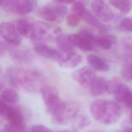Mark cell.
<instances>
[{
    "mask_svg": "<svg viewBox=\"0 0 132 132\" xmlns=\"http://www.w3.org/2000/svg\"><path fill=\"white\" fill-rule=\"evenodd\" d=\"M92 117L104 124H112L117 122L122 114L119 104L114 101L98 99L92 102L90 106Z\"/></svg>",
    "mask_w": 132,
    "mask_h": 132,
    "instance_id": "1",
    "label": "cell"
},
{
    "mask_svg": "<svg viewBox=\"0 0 132 132\" xmlns=\"http://www.w3.org/2000/svg\"><path fill=\"white\" fill-rule=\"evenodd\" d=\"M79 107L72 101H62L51 114L53 121L59 125H67L72 122L78 115Z\"/></svg>",
    "mask_w": 132,
    "mask_h": 132,
    "instance_id": "2",
    "label": "cell"
},
{
    "mask_svg": "<svg viewBox=\"0 0 132 132\" xmlns=\"http://www.w3.org/2000/svg\"><path fill=\"white\" fill-rule=\"evenodd\" d=\"M67 13V7L64 4L57 3L41 7L37 11V14L39 18L50 22L60 21Z\"/></svg>",
    "mask_w": 132,
    "mask_h": 132,
    "instance_id": "3",
    "label": "cell"
},
{
    "mask_svg": "<svg viewBox=\"0 0 132 132\" xmlns=\"http://www.w3.org/2000/svg\"><path fill=\"white\" fill-rule=\"evenodd\" d=\"M7 75L9 81L16 87L23 86L27 89L34 90L35 85L32 74L23 71L21 69L11 67L7 69Z\"/></svg>",
    "mask_w": 132,
    "mask_h": 132,
    "instance_id": "4",
    "label": "cell"
},
{
    "mask_svg": "<svg viewBox=\"0 0 132 132\" xmlns=\"http://www.w3.org/2000/svg\"><path fill=\"white\" fill-rule=\"evenodd\" d=\"M69 40L72 45L85 52L91 51L96 45L95 36L87 30H81L77 34L68 35Z\"/></svg>",
    "mask_w": 132,
    "mask_h": 132,
    "instance_id": "5",
    "label": "cell"
},
{
    "mask_svg": "<svg viewBox=\"0 0 132 132\" xmlns=\"http://www.w3.org/2000/svg\"><path fill=\"white\" fill-rule=\"evenodd\" d=\"M41 93L47 111L52 114L62 102L58 91L53 87L44 86L41 89Z\"/></svg>",
    "mask_w": 132,
    "mask_h": 132,
    "instance_id": "6",
    "label": "cell"
},
{
    "mask_svg": "<svg viewBox=\"0 0 132 132\" xmlns=\"http://www.w3.org/2000/svg\"><path fill=\"white\" fill-rule=\"evenodd\" d=\"M86 10L85 3L81 1L74 3L67 15V23L71 27L77 26Z\"/></svg>",
    "mask_w": 132,
    "mask_h": 132,
    "instance_id": "7",
    "label": "cell"
},
{
    "mask_svg": "<svg viewBox=\"0 0 132 132\" xmlns=\"http://www.w3.org/2000/svg\"><path fill=\"white\" fill-rule=\"evenodd\" d=\"M0 32L3 38L9 43L16 45L21 42V34L16 27L10 23H2L0 27Z\"/></svg>",
    "mask_w": 132,
    "mask_h": 132,
    "instance_id": "8",
    "label": "cell"
},
{
    "mask_svg": "<svg viewBox=\"0 0 132 132\" xmlns=\"http://www.w3.org/2000/svg\"><path fill=\"white\" fill-rule=\"evenodd\" d=\"M91 8L94 14L101 20L109 22L113 18L112 11L104 0H93L91 3Z\"/></svg>",
    "mask_w": 132,
    "mask_h": 132,
    "instance_id": "9",
    "label": "cell"
},
{
    "mask_svg": "<svg viewBox=\"0 0 132 132\" xmlns=\"http://www.w3.org/2000/svg\"><path fill=\"white\" fill-rule=\"evenodd\" d=\"M96 76L94 71L87 67L78 69L74 71L72 74L73 79L84 87H89Z\"/></svg>",
    "mask_w": 132,
    "mask_h": 132,
    "instance_id": "10",
    "label": "cell"
},
{
    "mask_svg": "<svg viewBox=\"0 0 132 132\" xmlns=\"http://www.w3.org/2000/svg\"><path fill=\"white\" fill-rule=\"evenodd\" d=\"M34 48L40 55L57 61L60 58L62 53L58 50L52 48L44 43L39 40H34Z\"/></svg>",
    "mask_w": 132,
    "mask_h": 132,
    "instance_id": "11",
    "label": "cell"
},
{
    "mask_svg": "<svg viewBox=\"0 0 132 132\" xmlns=\"http://www.w3.org/2000/svg\"><path fill=\"white\" fill-rule=\"evenodd\" d=\"M82 61V56L79 54L73 51L67 53H62V55L57 62L61 67L71 69L77 66Z\"/></svg>",
    "mask_w": 132,
    "mask_h": 132,
    "instance_id": "12",
    "label": "cell"
},
{
    "mask_svg": "<svg viewBox=\"0 0 132 132\" xmlns=\"http://www.w3.org/2000/svg\"><path fill=\"white\" fill-rule=\"evenodd\" d=\"M37 6V0H15L13 12L20 15L31 12Z\"/></svg>",
    "mask_w": 132,
    "mask_h": 132,
    "instance_id": "13",
    "label": "cell"
},
{
    "mask_svg": "<svg viewBox=\"0 0 132 132\" xmlns=\"http://www.w3.org/2000/svg\"><path fill=\"white\" fill-rule=\"evenodd\" d=\"M114 95L118 102L132 109V91L126 85L123 84Z\"/></svg>",
    "mask_w": 132,
    "mask_h": 132,
    "instance_id": "14",
    "label": "cell"
},
{
    "mask_svg": "<svg viewBox=\"0 0 132 132\" xmlns=\"http://www.w3.org/2000/svg\"><path fill=\"white\" fill-rule=\"evenodd\" d=\"M107 81L104 77L96 76L89 86L90 93L95 96L103 94L106 91Z\"/></svg>",
    "mask_w": 132,
    "mask_h": 132,
    "instance_id": "15",
    "label": "cell"
},
{
    "mask_svg": "<svg viewBox=\"0 0 132 132\" xmlns=\"http://www.w3.org/2000/svg\"><path fill=\"white\" fill-rule=\"evenodd\" d=\"M5 116L10 124L19 127L23 126V116L18 109L9 106Z\"/></svg>",
    "mask_w": 132,
    "mask_h": 132,
    "instance_id": "16",
    "label": "cell"
},
{
    "mask_svg": "<svg viewBox=\"0 0 132 132\" xmlns=\"http://www.w3.org/2000/svg\"><path fill=\"white\" fill-rule=\"evenodd\" d=\"M34 23L27 19L20 18L16 21V28L22 36L31 38Z\"/></svg>",
    "mask_w": 132,
    "mask_h": 132,
    "instance_id": "17",
    "label": "cell"
},
{
    "mask_svg": "<svg viewBox=\"0 0 132 132\" xmlns=\"http://www.w3.org/2000/svg\"><path fill=\"white\" fill-rule=\"evenodd\" d=\"M55 40L57 46L61 53H67L74 51V46L69 40L68 35L61 32L55 37Z\"/></svg>",
    "mask_w": 132,
    "mask_h": 132,
    "instance_id": "18",
    "label": "cell"
},
{
    "mask_svg": "<svg viewBox=\"0 0 132 132\" xmlns=\"http://www.w3.org/2000/svg\"><path fill=\"white\" fill-rule=\"evenodd\" d=\"M82 19L89 25L95 28L96 29H97L102 32L105 33L108 30V27L106 25L101 22L98 19L95 15L92 14L91 12L87 10V9L84 14Z\"/></svg>",
    "mask_w": 132,
    "mask_h": 132,
    "instance_id": "19",
    "label": "cell"
},
{
    "mask_svg": "<svg viewBox=\"0 0 132 132\" xmlns=\"http://www.w3.org/2000/svg\"><path fill=\"white\" fill-rule=\"evenodd\" d=\"M87 60L95 70L100 71H106L109 69L108 63L97 55L89 54L87 57Z\"/></svg>",
    "mask_w": 132,
    "mask_h": 132,
    "instance_id": "20",
    "label": "cell"
},
{
    "mask_svg": "<svg viewBox=\"0 0 132 132\" xmlns=\"http://www.w3.org/2000/svg\"><path fill=\"white\" fill-rule=\"evenodd\" d=\"M117 41L116 37L112 35L95 36L96 45L105 50H109L112 45L117 42Z\"/></svg>",
    "mask_w": 132,
    "mask_h": 132,
    "instance_id": "21",
    "label": "cell"
},
{
    "mask_svg": "<svg viewBox=\"0 0 132 132\" xmlns=\"http://www.w3.org/2000/svg\"><path fill=\"white\" fill-rule=\"evenodd\" d=\"M1 97L5 102L10 104H16L20 101L19 94L15 90L12 89L4 90L2 93Z\"/></svg>",
    "mask_w": 132,
    "mask_h": 132,
    "instance_id": "22",
    "label": "cell"
},
{
    "mask_svg": "<svg viewBox=\"0 0 132 132\" xmlns=\"http://www.w3.org/2000/svg\"><path fill=\"white\" fill-rule=\"evenodd\" d=\"M109 2L122 13H128L132 9L131 0H109Z\"/></svg>",
    "mask_w": 132,
    "mask_h": 132,
    "instance_id": "23",
    "label": "cell"
},
{
    "mask_svg": "<svg viewBox=\"0 0 132 132\" xmlns=\"http://www.w3.org/2000/svg\"><path fill=\"white\" fill-rule=\"evenodd\" d=\"M90 118L86 115H77L72 121V127L74 130L83 129L90 124Z\"/></svg>",
    "mask_w": 132,
    "mask_h": 132,
    "instance_id": "24",
    "label": "cell"
},
{
    "mask_svg": "<svg viewBox=\"0 0 132 132\" xmlns=\"http://www.w3.org/2000/svg\"><path fill=\"white\" fill-rule=\"evenodd\" d=\"M123 83L118 77H114L107 81L106 91L109 93L114 94Z\"/></svg>",
    "mask_w": 132,
    "mask_h": 132,
    "instance_id": "25",
    "label": "cell"
},
{
    "mask_svg": "<svg viewBox=\"0 0 132 132\" xmlns=\"http://www.w3.org/2000/svg\"><path fill=\"white\" fill-rule=\"evenodd\" d=\"M121 75L123 79L129 81L132 80V60L128 61L123 67Z\"/></svg>",
    "mask_w": 132,
    "mask_h": 132,
    "instance_id": "26",
    "label": "cell"
},
{
    "mask_svg": "<svg viewBox=\"0 0 132 132\" xmlns=\"http://www.w3.org/2000/svg\"><path fill=\"white\" fill-rule=\"evenodd\" d=\"M120 26L122 29L132 32V18L129 17L123 18L120 21Z\"/></svg>",
    "mask_w": 132,
    "mask_h": 132,
    "instance_id": "27",
    "label": "cell"
},
{
    "mask_svg": "<svg viewBox=\"0 0 132 132\" xmlns=\"http://www.w3.org/2000/svg\"><path fill=\"white\" fill-rule=\"evenodd\" d=\"M14 2L15 0H4L2 6L6 11L13 12Z\"/></svg>",
    "mask_w": 132,
    "mask_h": 132,
    "instance_id": "28",
    "label": "cell"
},
{
    "mask_svg": "<svg viewBox=\"0 0 132 132\" xmlns=\"http://www.w3.org/2000/svg\"><path fill=\"white\" fill-rule=\"evenodd\" d=\"M31 132H53L51 129L42 125H35L31 128Z\"/></svg>",
    "mask_w": 132,
    "mask_h": 132,
    "instance_id": "29",
    "label": "cell"
},
{
    "mask_svg": "<svg viewBox=\"0 0 132 132\" xmlns=\"http://www.w3.org/2000/svg\"><path fill=\"white\" fill-rule=\"evenodd\" d=\"M8 107L9 105L6 102L3 100H0V116L5 115Z\"/></svg>",
    "mask_w": 132,
    "mask_h": 132,
    "instance_id": "30",
    "label": "cell"
},
{
    "mask_svg": "<svg viewBox=\"0 0 132 132\" xmlns=\"http://www.w3.org/2000/svg\"><path fill=\"white\" fill-rule=\"evenodd\" d=\"M57 3L61 4H73L76 0H54Z\"/></svg>",
    "mask_w": 132,
    "mask_h": 132,
    "instance_id": "31",
    "label": "cell"
},
{
    "mask_svg": "<svg viewBox=\"0 0 132 132\" xmlns=\"http://www.w3.org/2000/svg\"><path fill=\"white\" fill-rule=\"evenodd\" d=\"M119 132H132V128L131 127H126L125 129L119 131Z\"/></svg>",
    "mask_w": 132,
    "mask_h": 132,
    "instance_id": "32",
    "label": "cell"
},
{
    "mask_svg": "<svg viewBox=\"0 0 132 132\" xmlns=\"http://www.w3.org/2000/svg\"><path fill=\"white\" fill-rule=\"evenodd\" d=\"M19 132H31V131H29V130L26 128V127H24V126L20 129V130L19 131Z\"/></svg>",
    "mask_w": 132,
    "mask_h": 132,
    "instance_id": "33",
    "label": "cell"
},
{
    "mask_svg": "<svg viewBox=\"0 0 132 132\" xmlns=\"http://www.w3.org/2000/svg\"><path fill=\"white\" fill-rule=\"evenodd\" d=\"M56 132H76L75 130H58Z\"/></svg>",
    "mask_w": 132,
    "mask_h": 132,
    "instance_id": "34",
    "label": "cell"
},
{
    "mask_svg": "<svg viewBox=\"0 0 132 132\" xmlns=\"http://www.w3.org/2000/svg\"><path fill=\"white\" fill-rule=\"evenodd\" d=\"M129 120H130V122L132 123V111H131V114H130V116Z\"/></svg>",
    "mask_w": 132,
    "mask_h": 132,
    "instance_id": "35",
    "label": "cell"
},
{
    "mask_svg": "<svg viewBox=\"0 0 132 132\" xmlns=\"http://www.w3.org/2000/svg\"><path fill=\"white\" fill-rule=\"evenodd\" d=\"M4 0H0V6H2V5L4 3Z\"/></svg>",
    "mask_w": 132,
    "mask_h": 132,
    "instance_id": "36",
    "label": "cell"
},
{
    "mask_svg": "<svg viewBox=\"0 0 132 132\" xmlns=\"http://www.w3.org/2000/svg\"><path fill=\"white\" fill-rule=\"evenodd\" d=\"M90 132H103V131H100V130H95L90 131Z\"/></svg>",
    "mask_w": 132,
    "mask_h": 132,
    "instance_id": "37",
    "label": "cell"
},
{
    "mask_svg": "<svg viewBox=\"0 0 132 132\" xmlns=\"http://www.w3.org/2000/svg\"><path fill=\"white\" fill-rule=\"evenodd\" d=\"M88 0H80L79 1H81V2H83L84 3V2H87V1H88Z\"/></svg>",
    "mask_w": 132,
    "mask_h": 132,
    "instance_id": "38",
    "label": "cell"
},
{
    "mask_svg": "<svg viewBox=\"0 0 132 132\" xmlns=\"http://www.w3.org/2000/svg\"><path fill=\"white\" fill-rule=\"evenodd\" d=\"M2 85H1V83H0V92H1V89H2Z\"/></svg>",
    "mask_w": 132,
    "mask_h": 132,
    "instance_id": "39",
    "label": "cell"
},
{
    "mask_svg": "<svg viewBox=\"0 0 132 132\" xmlns=\"http://www.w3.org/2000/svg\"><path fill=\"white\" fill-rule=\"evenodd\" d=\"M0 132H4L3 129H0Z\"/></svg>",
    "mask_w": 132,
    "mask_h": 132,
    "instance_id": "40",
    "label": "cell"
},
{
    "mask_svg": "<svg viewBox=\"0 0 132 132\" xmlns=\"http://www.w3.org/2000/svg\"><path fill=\"white\" fill-rule=\"evenodd\" d=\"M0 35H1V32H0Z\"/></svg>",
    "mask_w": 132,
    "mask_h": 132,
    "instance_id": "41",
    "label": "cell"
}]
</instances>
